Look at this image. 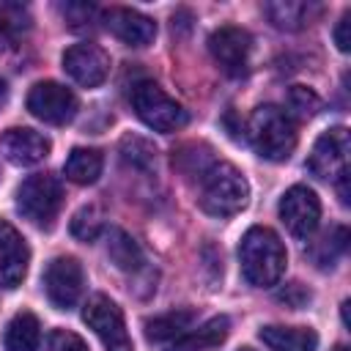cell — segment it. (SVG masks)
<instances>
[{
    "mask_svg": "<svg viewBox=\"0 0 351 351\" xmlns=\"http://www.w3.org/2000/svg\"><path fill=\"white\" fill-rule=\"evenodd\" d=\"M82 285H85V274L77 258L71 255H60L55 261L47 263L44 269V291L47 299L58 307V310H69L80 302L82 296Z\"/></svg>",
    "mask_w": 351,
    "mask_h": 351,
    "instance_id": "obj_10",
    "label": "cell"
},
{
    "mask_svg": "<svg viewBox=\"0 0 351 351\" xmlns=\"http://www.w3.org/2000/svg\"><path fill=\"white\" fill-rule=\"evenodd\" d=\"M0 151L3 156L11 162V165H19V167H30V165H38L47 159L49 154V140L36 132V129H27V126H14V129H5L3 137H0Z\"/></svg>",
    "mask_w": 351,
    "mask_h": 351,
    "instance_id": "obj_15",
    "label": "cell"
},
{
    "mask_svg": "<svg viewBox=\"0 0 351 351\" xmlns=\"http://www.w3.org/2000/svg\"><path fill=\"white\" fill-rule=\"evenodd\" d=\"M335 351H348V348H346V346H337V348H335Z\"/></svg>",
    "mask_w": 351,
    "mask_h": 351,
    "instance_id": "obj_34",
    "label": "cell"
},
{
    "mask_svg": "<svg viewBox=\"0 0 351 351\" xmlns=\"http://www.w3.org/2000/svg\"><path fill=\"white\" fill-rule=\"evenodd\" d=\"M66 22L71 30H85V27H93V19L99 16V8L90 5V3H66L60 5Z\"/></svg>",
    "mask_w": 351,
    "mask_h": 351,
    "instance_id": "obj_28",
    "label": "cell"
},
{
    "mask_svg": "<svg viewBox=\"0 0 351 351\" xmlns=\"http://www.w3.org/2000/svg\"><path fill=\"white\" fill-rule=\"evenodd\" d=\"M101 230H104V214L99 206H82L71 217V236L80 241H96Z\"/></svg>",
    "mask_w": 351,
    "mask_h": 351,
    "instance_id": "obj_25",
    "label": "cell"
},
{
    "mask_svg": "<svg viewBox=\"0 0 351 351\" xmlns=\"http://www.w3.org/2000/svg\"><path fill=\"white\" fill-rule=\"evenodd\" d=\"M82 321L101 340L104 351H134L126 321H123V313L110 296L93 293L82 307Z\"/></svg>",
    "mask_w": 351,
    "mask_h": 351,
    "instance_id": "obj_6",
    "label": "cell"
},
{
    "mask_svg": "<svg viewBox=\"0 0 351 351\" xmlns=\"http://www.w3.org/2000/svg\"><path fill=\"white\" fill-rule=\"evenodd\" d=\"M27 263H30L27 241L14 225L0 222V285L8 291L22 285L27 274Z\"/></svg>",
    "mask_w": 351,
    "mask_h": 351,
    "instance_id": "obj_13",
    "label": "cell"
},
{
    "mask_svg": "<svg viewBox=\"0 0 351 351\" xmlns=\"http://www.w3.org/2000/svg\"><path fill=\"white\" fill-rule=\"evenodd\" d=\"M346 247H348V230L340 225V228H332L329 233H324L321 241H315L310 255L321 269H326V266H335V261L346 252Z\"/></svg>",
    "mask_w": 351,
    "mask_h": 351,
    "instance_id": "obj_24",
    "label": "cell"
},
{
    "mask_svg": "<svg viewBox=\"0 0 351 351\" xmlns=\"http://www.w3.org/2000/svg\"><path fill=\"white\" fill-rule=\"evenodd\" d=\"M348 27H351V11H346L337 25H335V44L340 52H348L351 49V36H348Z\"/></svg>",
    "mask_w": 351,
    "mask_h": 351,
    "instance_id": "obj_30",
    "label": "cell"
},
{
    "mask_svg": "<svg viewBox=\"0 0 351 351\" xmlns=\"http://www.w3.org/2000/svg\"><path fill=\"white\" fill-rule=\"evenodd\" d=\"M63 203V189L55 176L49 173H33L27 176L16 189V208L25 219H30L38 228H52L58 219Z\"/></svg>",
    "mask_w": 351,
    "mask_h": 351,
    "instance_id": "obj_5",
    "label": "cell"
},
{
    "mask_svg": "<svg viewBox=\"0 0 351 351\" xmlns=\"http://www.w3.org/2000/svg\"><path fill=\"white\" fill-rule=\"evenodd\" d=\"M343 324L348 326V302H343Z\"/></svg>",
    "mask_w": 351,
    "mask_h": 351,
    "instance_id": "obj_33",
    "label": "cell"
},
{
    "mask_svg": "<svg viewBox=\"0 0 351 351\" xmlns=\"http://www.w3.org/2000/svg\"><path fill=\"white\" fill-rule=\"evenodd\" d=\"M280 219L282 225L288 228L291 236L296 239H307L313 236V230L318 228V219H321V200L318 195L310 189V186H291L282 197H280Z\"/></svg>",
    "mask_w": 351,
    "mask_h": 351,
    "instance_id": "obj_11",
    "label": "cell"
},
{
    "mask_svg": "<svg viewBox=\"0 0 351 351\" xmlns=\"http://www.w3.org/2000/svg\"><path fill=\"white\" fill-rule=\"evenodd\" d=\"M288 107L299 115V118H313L321 110V99L315 96V90L304 88V85H293L288 90Z\"/></svg>",
    "mask_w": 351,
    "mask_h": 351,
    "instance_id": "obj_26",
    "label": "cell"
},
{
    "mask_svg": "<svg viewBox=\"0 0 351 351\" xmlns=\"http://www.w3.org/2000/svg\"><path fill=\"white\" fill-rule=\"evenodd\" d=\"M121 151H123V159L132 162V165H137V167H151L154 159H156L154 145L148 140H143V137H123Z\"/></svg>",
    "mask_w": 351,
    "mask_h": 351,
    "instance_id": "obj_27",
    "label": "cell"
},
{
    "mask_svg": "<svg viewBox=\"0 0 351 351\" xmlns=\"http://www.w3.org/2000/svg\"><path fill=\"white\" fill-rule=\"evenodd\" d=\"M266 348L271 351H315L318 348V335L310 326H280L269 324L258 332Z\"/></svg>",
    "mask_w": 351,
    "mask_h": 351,
    "instance_id": "obj_17",
    "label": "cell"
},
{
    "mask_svg": "<svg viewBox=\"0 0 351 351\" xmlns=\"http://www.w3.org/2000/svg\"><path fill=\"white\" fill-rule=\"evenodd\" d=\"M263 14L277 30H299L313 19V14H318V5L299 0H274L263 5Z\"/></svg>",
    "mask_w": 351,
    "mask_h": 351,
    "instance_id": "obj_19",
    "label": "cell"
},
{
    "mask_svg": "<svg viewBox=\"0 0 351 351\" xmlns=\"http://www.w3.org/2000/svg\"><path fill=\"white\" fill-rule=\"evenodd\" d=\"M208 52L228 77H244L252 58V36L244 27L225 25L208 36Z\"/></svg>",
    "mask_w": 351,
    "mask_h": 351,
    "instance_id": "obj_7",
    "label": "cell"
},
{
    "mask_svg": "<svg viewBox=\"0 0 351 351\" xmlns=\"http://www.w3.org/2000/svg\"><path fill=\"white\" fill-rule=\"evenodd\" d=\"M47 351H88L85 340L69 329H52L47 337Z\"/></svg>",
    "mask_w": 351,
    "mask_h": 351,
    "instance_id": "obj_29",
    "label": "cell"
},
{
    "mask_svg": "<svg viewBox=\"0 0 351 351\" xmlns=\"http://www.w3.org/2000/svg\"><path fill=\"white\" fill-rule=\"evenodd\" d=\"M129 101L134 115L154 132L170 134L186 126V110L170 93H165L154 80H137L129 90Z\"/></svg>",
    "mask_w": 351,
    "mask_h": 351,
    "instance_id": "obj_4",
    "label": "cell"
},
{
    "mask_svg": "<svg viewBox=\"0 0 351 351\" xmlns=\"http://www.w3.org/2000/svg\"><path fill=\"white\" fill-rule=\"evenodd\" d=\"M104 27L129 47H148L156 38V22L134 8H110L101 14Z\"/></svg>",
    "mask_w": 351,
    "mask_h": 351,
    "instance_id": "obj_14",
    "label": "cell"
},
{
    "mask_svg": "<svg viewBox=\"0 0 351 351\" xmlns=\"http://www.w3.org/2000/svg\"><path fill=\"white\" fill-rule=\"evenodd\" d=\"M307 299H310V293H307L299 282H293V285H288L285 291H280V302H285V304H291V307H302Z\"/></svg>",
    "mask_w": 351,
    "mask_h": 351,
    "instance_id": "obj_31",
    "label": "cell"
},
{
    "mask_svg": "<svg viewBox=\"0 0 351 351\" xmlns=\"http://www.w3.org/2000/svg\"><path fill=\"white\" fill-rule=\"evenodd\" d=\"M348 151H351V137L346 126H332L329 132H324L307 159V167L313 176L324 178V181H337L340 176L348 173Z\"/></svg>",
    "mask_w": 351,
    "mask_h": 351,
    "instance_id": "obj_9",
    "label": "cell"
},
{
    "mask_svg": "<svg viewBox=\"0 0 351 351\" xmlns=\"http://www.w3.org/2000/svg\"><path fill=\"white\" fill-rule=\"evenodd\" d=\"M239 351H252V348H239Z\"/></svg>",
    "mask_w": 351,
    "mask_h": 351,
    "instance_id": "obj_35",
    "label": "cell"
},
{
    "mask_svg": "<svg viewBox=\"0 0 351 351\" xmlns=\"http://www.w3.org/2000/svg\"><path fill=\"white\" fill-rule=\"evenodd\" d=\"M239 263H241V274L250 285L271 288L274 282H280L285 263H288V255H285L280 236L271 228L255 225L241 236Z\"/></svg>",
    "mask_w": 351,
    "mask_h": 351,
    "instance_id": "obj_1",
    "label": "cell"
},
{
    "mask_svg": "<svg viewBox=\"0 0 351 351\" xmlns=\"http://www.w3.org/2000/svg\"><path fill=\"white\" fill-rule=\"evenodd\" d=\"M107 255L115 263V269H121V271H140L145 263L140 244L121 228H112L107 233Z\"/></svg>",
    "mask_w": 351,
    "mask_h": 351,
    "instance_id": "obj_21",
    "label": "cell"
},
{
    "mask_svg": "<svg viewBox=\"0 0 351 351\" xmlns=\"http://www.w3.org/2000/svg\"><path fill=\"white\" fill-rule=\"evenodd\" d=\"M192 321H195L192 310H170L165 315L145 321V337L151 343H176L181 335L192 329Z\"/></svg>",
    "mask_w": 351,
    "mask_h": 351,
    "instance_id": "obj_20",
    "label": "cell"
},
{
    "mask_svg": "<svg viewBox=\"0 0 351 351\" xmlns=\"http://www.w3.org/2000/svg\"><path fill=\"white\" fill-rule=\"evenodd\" d=\"M250 200V184L230 162H211L197 178V203L211 217H233Z\"/></svg>",
    "mask_w": 351,
    "mask_h": 351,
    "instance_id": "obj_2",
    "label": "cell"
},
{
    "mask_svg": "<svg viewBox=\"0 0 351 351\" xmlns=\"http://www.w3.org/2000/svg\"><path fill=\"white\" fill-rule=\"evenodd\" d=\"M33 19L19 3H0V47H14L27 30Z\"/></svg>",
    "mask_w": 351,
    "mask_h": 351,
    "instance_id": "obj_23",
    "label": "cell"
},
{
    "mask_svg": "<svg viewBox=\"0 0 351 351\" xmlns=\"http://www.w3.org/2000/svg\"><path fill=\"white\" fill-rule=\"evenodd\" d=\"M5 93H8V88H5V82H3V80H0V104H3V101H5Z\"/></svg>",
    "mask_w": 351,
    "mask_h": 351,
    "instance_id": "obj_32",
    "label": "cell"
},
{
    "mask_svg": "<svg viewBox=\"0 0 351 351\" xmlns=\"http://www.w3.org/2000/svg\"><path fill=\"white\" fill-rule=\"evenodd\" d=\"M63 69L77 85L96 88L110 74V58L99 44L85 41V44H74L63 52Z\"/></svg>",
    "mask_w": 351,
    "mask_h": 351,
    "instance_id": "obj_12",
    "label": "cell"
},
{
    "mask_svg": "<svg viewBox=\"0 0 351 351\" xmlns=\"http://www.w3.org/2000/svg\"><path fill=\"white\" fill-rule=\"evenodd\" d=\"M247 137L258 156L269 162H285L296 148V123L277 104H261L247 121Z\"/></svg>",
    "mask_w": 351,
    "mask_h": 351,
    "instance_id": "obj_3",
    "label": "cell"
},
{
    "mask_svg": "<svg viewBox=\"0 0 351 351\" xmlns=\"http://www.w3.org/2000/svg\"><path fill=\"white\" fill-rule=\"evenodd\" d=\"M228 335H230V321L225 315H214L197 329H189L176 343H170L167 351H211L219 348L228 340Z\"/></svg>",
    "mask_w": 351,
    "mask_h": 351,
    "instance_id": "obj_16",
    "label": "cell"
},
{
    "mask_svg": "<svg viewBox=\"0 0 351 351\" xmlns=\"http://www.w3.org/2000/svg\"><path fill=\"white\" fill-rule=\"evenodd\" d=\"M101 167H104L101 151H96V148H71V154L63 165V173L74 184H93L101 176Z\"/></svg>",
    "mask_w": 351,
    "mask_h": 351,
    "instance_id": "obj_22",
    "label": "cell"
},
{
    "mask_svg": "<svg viewBox=\"0 0 351 351\" xmlns=\"http://www.w3.org/2000/svg\"><path fill=\"white\" fill-rule=\"evenodd\" d=\"M38 343H41V324L33 313L22 310L16 313L8 326H5V335H3V346L5 351H38Z\"/></svg>",
    "mask_w": 351,
    "mask_h": 351,
    "instance_id": "obj_18",
    "label": "cell"
},
{
    "mask_svg": "<svg viewBox=\"0 0 351 351\" xmlns=\"http://www.w3.org/2000/svg\"><path fill=\"white\" fill-rule=\"evenodd\" d=\"M27 110H30V115H36L44 123L63 126V123H69L77 115L80 101H77V96L66 85H60L55 80H44V82H36L30 88Z\"/></svg>",
    "mask_w": 351,
    "mask_h": 351,
    "instance_id": "obj_8",
    "label": "cell"
}]
</instances>
